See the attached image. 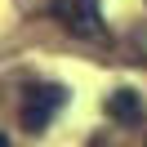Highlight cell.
<instances>
[{
	"instance_id": "3957f363",
	"label": "cell",
	"mask_w": 147,
	"mask_h": 147,
	"mask_svg": "<svg viewBox=\"0 0 147 147\" xmlns=\"http://www.w3.org/2000/svg\"><path fill=\"white\" fill-rule=\"evenodd\" d=\"M107 116L120 120V125H129V120L143 116V98H138L134 89H116V94H107Z\"/></svg>"
},
{
	"instance_id": "7a4b0ae2",
	"label": "cell",
	"mask_w": 147,
	"mask_h": 147,
	"mask_svg": "<svg viewBox=\"0 0 147 147\" xmlns=\"http://www.w3.org/2000/svg\"><path fill=\"white\" fill-rule=\"evenodd\" d=\"M63 102H67V89H63V85H31V89H27V102H22V129L40 134V129L58 116Z\"/></svg>"
},
{
	"instance_id": "277c9868",
	"label": "cell",
	"mask_w": 147,
	"mask_h": 147,
	"mask_svg": "<svg viewBox=\"0 0 147 147\" xmlns=\"http://www.w3.org/2000/svg\"><path fill=\"white\" fill-rule=\"evenodd\" d=\"M0 147H13V143H9V138H5V143H0Z\"/></svg>"
},
{
	"instance_id": "6da1fadb",
	"label": "cell",
	"mask_w": 147,
	"mask_h": 147,
	"mask_svg": "<svg viewBox=\"0 0 147 147\" xmlns=\"http://www.w3.org/2000/svg\"><path fill=\"white\" fill-rule=\"evenodd\" d=\"M49 13H54V22H63V27L71 31V36H80V40L102 36L98 0H49Z\"/></svg>"
}]
</instances>
